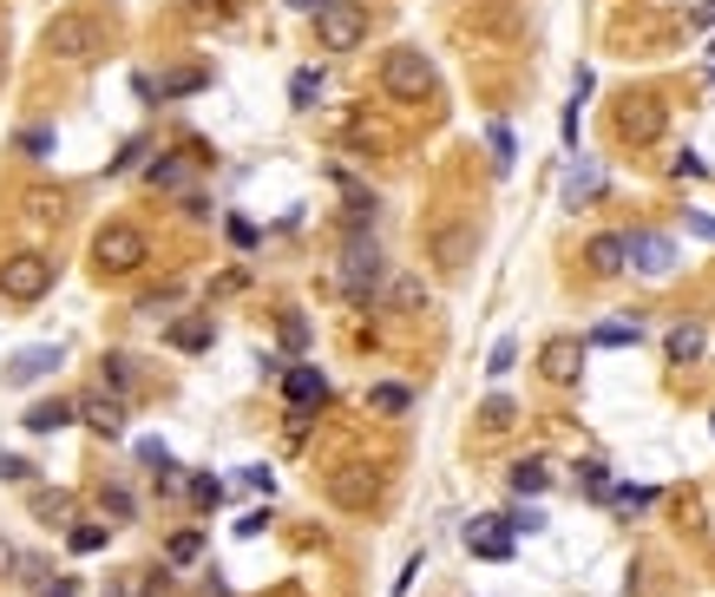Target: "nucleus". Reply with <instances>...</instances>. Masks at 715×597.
<instances>
[{"mask_svg": "<svg viewBox=\"0 0 715 597\" xmlns=\"http://www.w3.org/2000/svg\"><path fill=\"white\" fill-rule=\"evenodd\" d=\"M689 20H696V27H703V33H715V0H703V7H696V13H689Z\"/></svg>", "mask_w": 715, "mask_h": 597, "instance_id": "nucleus-50", "label": "nucleus"}, {"mask_svg": "<svg viewBox=\"0 0 715 597\" xmlns=\"http://www.w3.org/2000/svg\"><path fill=\"white\" fill-rule=\"evenodd\" d=\"M47 53H60V60H99L105 53V33H99V20H85V13H60L53 27H47Z\"/></svg>", "mask_w": 715, "mask_h": 597, "instance_id": "nucleus-6", "label": "nucleus"}, {"mask_svg": "<svg viewBox=\"0 0 715 597\" xmlns=\"http://www.w3.org/2000/svg\"><path fill=\"white\" fill-rule=\"evenodd\" d=\"M144 158V139H125V151H119V158H112V171H132V164H139Z\"/></svg>", "mask_w": 715, "mask_h": 597, "instance_id": "nucleus-47", "label": "nucleus"}, {"mask_svg": "<svg viewBox=\"0 0 715 597\" xmlns=\"http://www.w3.org/2000/svg\"><path fill=\"white\" fill-rule=\"evenodd\" d=\"M53 368H67V355H60L53 342H40V348H20V355H7V387H33V381H47Z\"/></svg>", "mask_w": 715, "mask_h": 597, "instance_id": "nucleus-11", "label": "nucleus"}, {"mask_svg": "<svg viewBox=\"0 0 715 597\" xmlns=\"http://www.w3.org/2000/svg\"><path fill=\"white\" fill-rule=\"evenodd\" d=\"M289 7H295V13H322L329 0H289Z\"/></svg>", "mask_w": 715, "mask_h": 597, "instance_id": "nucleus-52", "label": "nucleus"}, {"mask_svg": "<svg viewBox=\"0 0 715 597\" xmlns=\"http://www.w3.org/2000/svg\"><path fill=\"white\" fill-rule=\"evenodd\" d=\"M198 552H204V532H178V538L164 545V558H171V565H191Z\"/></svg>", "mask_w": 715, "mask_h": 597, "instance_id": "nucleus-33", "label": "nucleus"}, {"mask_svg": "<svg viewBox=\"0 0 715 597\" xmlns=\"http://www.w3.org/2000/svg\"><path fill=\"white\" fill-rule=\"evenodd\" d=\"M663 125H669V112H663L656 99H637V92H631V99L617 105V139H624V145H649V139H663Z\"/></svg>", "mask_w": 715, "mask_h": 597, "instance_id": "nucleus-8", "label": "nucleus"}, {"mask_svg": "<svg viewBox=\"0 0 715 597\" xmlns=\"http://www.w3.org/2000/svg\"><path fill=\"white\" fill-rule=\"evenodd\" d=\"M584 348H591V342H577V335H552L545 355H538V374H545L552 387H572L577 374H584Z\"/></svg>", "mask_w": 715, "mask_h": 597, "instance_id": "nucleus-10", "label": "nucleus"}, {"mask_svg": "<svg viewBox=\"0 0 715 597\" xmlns=\"http://www.w3.org/2000/svg\"><path fill=\"white\" fill-rule=\"evenodd\" d=\"M669 171H676V178H709V164H703L696 151H676V164H669Z\"/></svg>", "mask_w": 715, "mask_h": 597, "instance_id": "nucleus-42", "label": "nucleus"}, {"mask_svg": "<svg viewBox=\"0 0 715 597\" xmlns=\"http://www.w3.org/2000/svg\"><path fill=\"white\" fill-rule=\"evenodd\" d=\"M20 151H27V158H47V151H53V132H47V125H33V132H20Z\"/></svg>", "mask_w": 715, "mask_h": 597, "instance_id": "nucleus-40", "label": "nucleus"}, {"mask_svg": "<svg viewBox=\"0 0 715 597\" xmlns=\"http://www.w3.org/2000/svg\"><path fill=\"white\" fill-rule=\"evenodd\" d=\"M79 421H85L99 441H119V434H125V401H112V394H79Z\"/></svg>", "mask_w": 715, "mask_h": 597, "instance_id": "nucleus-13", "label": "nucleus"}, {"mask_svg": "<svg viewBox=\"0 0 715 597\" xmlns=\"http://www.w3.org/2000/svg\"><path fill=\"white\" fill-rule=\"evenodd\" d=\"M211 322H204V315H184V322H171V328H164V342H171V348H184V355H204V348H211Z\"/></svg>", "mask_w": 715, "mask_h": 597, "instance_id": "nucleus-20", "label": "nucleus"}, {"mask_svg": "<svg viewBox=\"0 0 715 597\" xmlns=\"http://www.w3.org/2000/svg\"><path fill=\"white\" fill-rule=\"evenodd\" d=\"M367 407H374V414H407L414 394H407L401 381H381V387H367Z\"/></svg>", "mask_w": 715, "mask_h": 597, "instance_id": "nucleus-26", "label": "nucleus"}, {"mask_svg": "<svg viewBox=\"0 0 715 597\" xmlns=\"http://www.w3.org/2000/svg\"><path fill=\"white\" fill-rule=\"evenodd\" d=\"M381 92L387 99H407V105H427L433 92H440V73H433V60L421 47H394L381 60Z\"/></svg>", "mask_w": 715, "mask_h": 597, "instance_id": "nucleus-1", "label": "nucleus"}, {"mask_svg": "<svg viewBox=\"0 0 715 597\" xmlns=\"http://www.w3.org/2000/svg\"><path fill=\"white\" fill-rule=\"evenodd\" d=\"M631 270H644V276H669V270H676V243H669V236H656V230H631Z\"/></svg>", "mask_w": 715, "mask_h": 597, "instance_id": "nucleus-12", "label": "nucleus"}, {"mask_svg": "<svg viewBox=\"0 0 715 597\" xmlns=\"http://www.w3.org/2000/svg\"><path fill=\"white\" fill-rule=\"evenodd\" d=\"M243 486H250V493H270V486H276V473H270V466H243Z\"/></svg>", "mask_w": 715, "mask_h": 597, "instance_id": "nucleus-45", "label": "nucleus"}, {"mask_svg": "<svg viewBox=\"0 0 715 597\" xmlns=\"http://www.w3.org/2000/svg\"><path fill=\"white\" fill-rule=\"evenodd\" d=\"M198 7H204V0H198Z\"/></svg>", "mask_w": 715, "mask_h": 597, "instance_id": "nucleus-54", "label": "nucleus"}, {"mask_svg": "<svg viewBox=\"0 0 715 597\" xmlns=\"http://www.w3.org/2000/svg\"><path fill=\"white\" fill-rule=\"evenodd\" d=\"M99 368H105V387H119V394L132 387V362H125V355H105Z\"/></svg>", "mask_w": 715, "mask_h": 597, "instance_id": "nucleus-39", "label": "nucleus"}, {"mask_svg": "<svg viewBox=\"0 0 715 597\" xmlns=\"http://www.w3.org/2000/svg\"><path fill=\"white\" fill-rule=\"evenodd\" d=\"M139 459L158 473V486H178V459H171V447H164V441H139Z\"/></svg>", "mask_w": 715, "mask_h": 597, "instance_id": "nucleus-27", "label": "nucleus"}, {"mask_svg": "<svg viewBox=\"0 0 715 597\" xmlns=\"http://www.w3.org/2000/svg\"><path fill=\"white\" fill-rule=\"evenodd\" d=\"M335 283H342V296H349V302H374L381 290H387V263H381V250H374L367 236H355V243L342 250Z\"/></svg>", "mask_w": 715, "mask_h": 597, "instance_id": "nucleus-2", "label": "nucleus"}, {"mask_svg": "<svg viewBox=\"0 0 715 597\" xmlns=\"http://www.w3.org/2000/svg\"><path fill=\"white\" fill-rule=\"evenodd\" d=\"M460 538H466V552H473V558H493V565H505L518 532H512V519H500V513H480V519H466V532H460Z\"/></svg>", "mask_w": 715, "mask_h": 597, "instance_id": "nucleus-9", "label": "nucleus"}, {"mask_svg": "<svg viewBox=\"0 0 715 597\" xmlns=\"http://www.w3.org/2000/svg\"><path fill=\"white\" fill-rule=\"evenodd\" d=\"M597 191H604V171H597L591 158H584V164H572V178H565V211H584Z\"/></svg>", "mask_w": 715, "mask_h": 597, "instance_id": "nucleus-21", "label": "nucleus"}, {"mask_svg": "<svg viewBox=\"0 0 715 597\" xmlns=\"http://www.w3.org/2000/svg\"><path fill=\"white\" fill-rule=\"evenodd\" d=\"M204 85H211V73H204V67H184V73L164 79V99H191V92H204Z\"/></svg>", "mask_w": 715, "mask_h": 597, "instance_id": "nucleus-31", "label": "nucleus"}, {"mask_svg": "<svg viewBox=\"0 0 715 597\" xmlns=\"http://www.w3.org/2000/svg\"><path fill=\"white\" fill-rule=\"evenodd\" d=\"M191 499H198V506H216V499H223V486H216V479H204V473H198V479H191Z\"/></svg>", "mask_w": 715, "mask_h": 597, "instance_id": "nucleus-43", "label": "nucleus"}, {"mask_svg": "<svg viewBox=\"0 0 715 597\" xmlns=\"http://www.w3.org/2000/svg\"><path fill=\"white\" fill-rule=\"evenodd\" d=\"M611 499H617L624 513H644V506H656V486H617Z\"/></svg>", "mask_w": 715, "mask_h": 597, "instance_id": "nucleus-36", "label": "nucleus"}, {"mask_svg": "<svg viewBox=\"0 0 715 597\" xmlns=\"http://www.w3.org/2000/svg\"><path fill=\"white\" fill-rule=\"evenodd\" d=\"M72 421H79V401L60 394V401H33L20 427H27V434H60V427H72Z\"/></svg>", "mask_w": 715, "mask_h": 597, "instance_id": "nucleus-17", "label": "nucleus"}, {"mask_svg": "<svg viewBox=\"0 0 715 597\" xmlns=\"http://www.w3.org/2000/svg\"><path fill=\"white\" fill-rule=\"evenodd\" d=\"M47 597H79V585H72V578H60V585H53Z\"/></svg>", "mask_w": 715, "mask_h": 597, "instance_id": "nucleus-53", "label": "nucleus"}, {"mask_svg": "<svg viewBox=\"0 0 715 597\" xmlns=\"http://www.w3.org/2000/svg\"><path fill=\"white\" fill-rule=\"evenodd\" d=\"M178 178H184V164H178V158H158V164H151V184H178Z\"/></svg>", "mask_w": 715, "mask_h": 597, "instance_id": "nucleus-44", "label": "nucleus"}, {"mask_svg": "<svg viewBox=\"0 0 715 597\" xmlns=\"http://www.w3.org/2000/svg\"><path fill=\"white\" fill-rule=\"evenodd\" d=\"M53 256H40V250H13L7 263H0V296L7 302H40L53 290Z\"/></svg>", "mask_w": 715, "mask_h": 597, "instance_id": "nucleus-4", "label": "nucleus"}, {"mask_svg": "<svg viewBox=\"0 0 715 597\" xmlns=\"http://www.w3.org/2000/svg\"><path fill=\"white\" fill-rule=\"evenodd\" d=\"M584 263H591L597 276H624V270H631V236H617V230H604V236H591V250H584Z\"/></svg>", "mask_w": 715, "mask_h": 597, "instance_id": "nucleus-15", "label": "nucleus"}, {"mask_svg": "<svg viewBox=\"0 0 715 597\" xmlns=\"http://www.w3.org/2000/svg\"><path fill=\"white\" fill-rule=\"evenodd\" d=\"M99 513H105V525H132V519H139V499H132L125 486H112V479H105V486H99Z\"/></svg>", "mask_w": 715, "mask_h": 597, "instance_id": "nucleus-23", "label": "nucleus"}, {"mask_svg": "<svg viewBox=\"0 0 715 597\" xmlns=\"http://www.w3.org/2000/svg\"><path fill=\"white\" fill-rule=\"evenodd\" d=\"M92 263H99L105 276H132V270L151 263V243H144V230H132V224H105L92 236Z\"/></svg>", "mask_w": 715, "mask_h": 597, "instance_id": "nucleus-3", "label": "nucleus"}, {"mask_svg": "<svg viewBox=\"0 0 715 597\" xmlns=\"http://www.w3.org/2000/svg\"><path fill=\"white\" fill-rule=\"evenodd\" d=\"M27 211H33V217H67V191H33Z\"/></svg>", "mask_w": 715, "mask_h": 597, "instance_id": "nucleus-35", "label": "nucleus"}, {"mask_svg": "<svg viewBox=\"0 0 715 597\" xmlns=\"http://www.w3.org/2000/svg\"><path fill=\"white\" fill-rule=\"evenodd\" d=\"M315 92H322V73H295V79H289V99H295L302 112L315 105Z\"/></svg>", "mask_w": 715, "mask_h": 597, "instance_id": "nucleus-37", "label": "nucleus"}, {"mask_svg": "<svg viewBox=\"0 0 715 597\" xmlns=\"http://www.w3.org/2000/svg\"><path fill=\"white\" fill-rule=\"evenodd\" d=\"M387 302L407 308V315H421V308H427V290H421L414 276H394V283H387Z\"/></svg>", "mask_w": 715, "mask_h": 597, "instance_id": "nucleus-29", "label": "nucleus"}, {"mask_svg": "<svg viewBox=\"0 0 715 597\" xmlns=\"http://www.w3.org/2000/svg\"><path fill=\"white\" fill-rule=\"evenodd\" d=\"M663 348H669V362H676V368H689V362H696V355L709 348V335H703V322H676Z\"/></svg>", "mask_w": 715, "mask_h": 597, "instance_id": "nucleus-19", "label": "nucleus"}, {"mask_svg": "<svg viewBox=\"0 0 715 597\" xmlns=\"http://www.w3.org/2000/svg\"><path fill=\"white\" fill-rule=\"evenodd\" d=\"M512 519V532H545V513L538 506H518V513H505Z\"/></svg>", "mask_w": 715, "mask_h": 597, "instance_id": "nucleus-41", "label": "nucleus"}, {"mask_svg": "<svg viewBox=\"0 0 715 597\" xmlns=\"http://www.w3.org/2000/svg\"><path fill=\"white\" fill-rule=\"evenodd\" d=\"M315 40H322V53H355L361 40H367V13H361L355 0H329L315 13Z\"/></svg>", "mask_w": 715, "mask_h": 597, "instance_id": "nucleus-5", "label": "nucleus"}, {"mask_svg": "<svg viewBox=\"0 0 715 597\" xmlns=\"http://www.w3.org/2000/svg\"><path fill=\"white\" fill-rule=\"evenodd\" d=\"M577 493L604 499V493H611V466H604V459H577Z\"/></svg>", "mask_w": 715, "mask_h": 597, "instance_id": "nucleus-28", "label": "nucleus"}, {"mask_svg": "<svg viewBox=\"0 0 715 597\" xmlns=\"http://www.w3.org/2000/svg\"><path fill=\"white\" fill-rule=\"evenodd\" d=\"M512 493H518V499H538V493H552V459H545V453H525V459L512 466Z\"/></svg>", "mask_w": 715, "mask_h": 597, "instance_id": "nucleus-18", "label": "nucleus"}, {"mask_svg": "<svg viewBox=\"0 0 715 597\" xmlns=\"http://www.w3.org/2000/svg\"><path fill=\"white\" fill-rule=\"evenodd\" d=\"M27 513H33L40 525H53V532H60V525H72V513H79V506H72V493H33V499H27Z\"/></svg>", "mask_w": 715, "mask_h": 597, "instance_id": "nucleus-22", "label": "nucleus"}, {"mask_svg": "<svg viewBox=\"0 0 715 597\" xmlns=\"http://www.w3.org/2000/svg\"><path fill=\"white\" fill-rule=\"evenodd\" d=\"M0 479H7V486H27V479H33V466H27L20 453H7V447H0Z\"/></svg>", "mask_w": 715, "mask_h": 597, "instance_id": "nucleus-38", "label": "nucleus"}, {"mask_svg": "<svg viewBox=\"0 0 715 597\" xmlns=\"http://www.w3.org/2000/svg\"><path fill=\"white\" fill-rule=\"evenodd\" d=\"M283 394L295 414H309V407H322L329 401V374L322 368H283Z\"/></svg>", "mask_w": 715, "mask_h": 597, "instance_id": "nucleus-14", "label": "nucleus"}, {"mask_svg": "<svg viewBox=\"0 0 715 597\" xmlns=\"http://www.w3.org/2000/svg\"><path fill=\"white\" fill-rule=\"evenodd\" d=\"M13 565H20V552H13V545H7V538H0V578H7V571H13Z\"/></svg>", "mask_w": 715, "mask_h": 597, "instance_id": "nucleus-51", "label": "nucleus"}, {"mask_svg": "<svg viewBox=\"0 0 715 597\" xmlns=\"http://www.w3.org/2000/svg\"><path fill=\"white\" fill-rule=\"evenodd\" d=\"M473 250H480V236H473L466 224L433 230V263H446V270H466V263H473Z\"/></svg>", "mask_w": 715, "mask_h": 597, "instance_id": "nucleus-16", "label": "nucleus"}, {"mask_svg": "<svg viewBox=\"0 0 715 597\" xmlns=\"http://www.w3.org/2000/svg\"><path fill=\"white\" fill-rule=\"evenodd\" d=\"M414 578H421V558H407V571L394 578V591H387V597H407V585H414Z\"/></svg>", "mask_w": 715, "mask_h": 597, "instance_id": "nucleus-49", "label": "nucleus"}, {"mask_svg": "<svg viewBox=\"0 0 715 597\" xmlns=\"http://www.w3.org/2000/svg\"><path fill=\"white\" fill-rule=\"evenodd\" d=\"M486 145H493V171L505 178V171H512V151H518V145H512V125L493 119V125H486Z\"/></svg>", "mask_w": 715, "mask_h": 597, "instance_id": "nucleus-30", "label": "nucleus"}, {"mask_svg": "<svg viewBox=\"0 0 715 597\" xmlns=\"http://www.w3.org/2000/svg\"><path fill=\"white\" fill-rule=\"evenodd\" d=\"M683 224H689V236H703V243H715V217H703V211H689Z\"/></svg>", "mask_w": 715, "mask_h": 597, "instance_id": "nucleus-48", "label": "nucleus"}, {"mask_svg": "<svg viewBox=\"0 0 715 597\" xmlns=\"http://www.w3.org/2000/svg\"><path fill=\"white\" fill-rule=\"evenodd\" d=\"M283 342L289 348H309V322H302V315H289L283 322Z\"/></svg>", "mask_w": 715, "mask_h": 597, "instance_id": "nucleus-46", "label": "nucleus"}, {"mask_svg": "<svg viewBox=\"0 0 715 597\" xmlns=\"http://www.w3.org/2000/svg\"><path fill=\"white\" fill-rule=\"evenodd\" d=\"M480 421H486V434H505V427H512V421H518V407H512V401H505V394H493V401H486V407H480Z\"/></svg>", "mask_w": 715, "mask_h": 597, "instance_id": "nucleus-32", "label": "nucleus"}, {"mask_svg": "<svg viewBox=\"0 0 715 597\" xmlns=\"http://www.w3.org/2000/svg\"><path fill=\"white\" fill-rule=\"evenodd\" d=\"M584 342H591V348H637L644 328H637V322H604V328H591Z\"/></svg>", "mask_w": 715, "mask_h": 597, "instance_id": "nucleus-25", "label": "nucleus"}, {"mask_svg": "<svg viewBox=\"0 0 715 597\" xmlns=\"http://www.w3.org/2000/svg\"><path fill=\"white\" fill-rule=\"evenodd\" d=\"M374 499H381V473H374V466H335V473H329V506H342V513H374Z\"/></svg>", "mask_w": 715, "mask_h": 597, "instance_id": "nucleus-7", "label": "nucleus"}, {"mask_svg": "<svg viewBox=\"0 0 715 597\" xmlns=\"http://www.w3.org/2000/svg\"><path fill=\"white\" fill-rule=\"evenodd\" d=\"M67 545H72V552H79V558H92V552H105V545H112V525L72 519V532H67Z\"/></svg>", "mask_w": 715, "mask_h": 597, "instance_id": "nucleus-24", "label": "nucleus"}, {"mask_svg": "<svg viewBox=\"0 0 715 597\" xmlns=\"http://www.w3.org/2000/svg\"><path fill=\"white\" fill-rule=\"evenodd\" d=\"M512 362H518V342H512V335H500V342H493V355H486V374L500 381V374H512Z\"/></svg>", "mask_w": 715, "mask_h": 597, "instance_id": "nucleus-34", "label": "nucleus"}]
</instances>
